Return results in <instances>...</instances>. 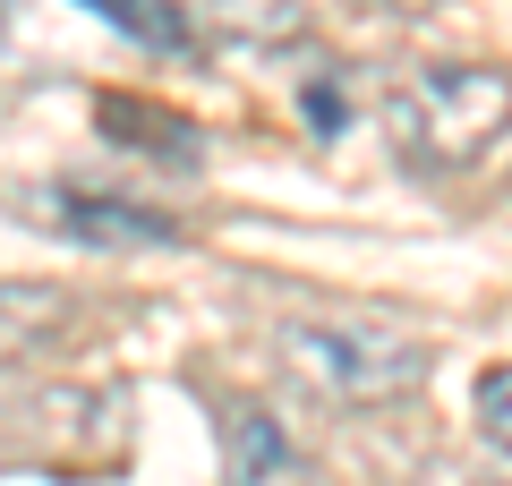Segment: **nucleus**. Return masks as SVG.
I'll return each instance as SVG.
<instances>
[{
	"mask_svg": "<svg viewBox=\"0 0 512 486\" xmlns=\"http://www.w3.org/2000/svg\"><path fill=\"white\" fill-rule=\"evenodd\" d=\"M103 26H120L128 43H146V52H188V18L171 0H86Z\"/></svg>",
	"mask_w": 512,
	"mask_h": 486,
	"instance_id": "6e6552de",
	"label": "nucleus"
},
{
	"mask_svg": "<svg viewBox=\"0 0 512 486\" xmlns=\"http://www.w3.org/2000/svg\"><path fill=\"white\" fill-rule=\"evenodd\" d=\"M43 222L69 239H86V248H163L171 222L146 214V205H120V197H86V188H43Z\"/></svg>",
	"mask_w": 512,
	"mask_h": 486,
	"instance_id": "7ed1b4c3",
	"label": "nucleus"
},
{
	"mask_svg": "<svg viewBox=\"0 0 512 486\" xmlns=\"http://www.w3.org/2000/svg\"><path fill=\"white\" fill-rule=\"evenodd\" d=\"M299 111H308L316 137H342L350 111H359V69H316L308 86H299Z\"/></svg>",
	"mask_w": 512,
	"mask_h": 486,
	"instance_id": "1a4fd4ad",
	"label": "nucleus"
},
{
	"mask_svg": "<svg viewBox=\"0 0 512 486\" xmlns=\"http://www.w3.org/2000/svg\"><path fill=\"white\" fill-rule=\"evenodd\" d=\"M94 120H103L111 137H137V154L197 162V128H188V120H171V111H146V103H128V94H111V103H94Z\"/></svg>",
	"mask_w": 512,
	"mask_h": 486,
	"instance_id": "423d86ee",
	"label": "nucleus"
},
{
	"mask_svg": "<svg viewBox=\"0 0 512 486\" xmlns=\"http://www.w3.org/2000/svg\"><path fill=\"white\" fill-rule=\"evenodd\" d=\"M282 359L308 393L342 401V410H384V401H410L427 384V350L410 333H384V324H359V316L282 324Z\"/></svg>",
	"mask_w": 512,
	"mask_h": 486,
	"instance_id": "f03ea898",
	"label": "nucleus"
},
{
	"mask_svg": "<svg viewBox=\"0 0 512 486\" xmlns=\"http://www.w3.org/2000/svg\"><path fill=\"white\" fill-rule=\"evenodd\" d=\"M77 307L52 299V290H18V282H0V350H43L69 324Z\"/></svg>",
	"mask_w": 512,
	"mask_h": 486,
	"instance_id": "0eeeda50",
	"label": "nucleus"
},
{
	"mask_svg": "<svg viewBox=\"0 0 512 486\" xmlns=\"http://www.w3.org/2000/svg\"><path fill=\"white\" fill-rule=\"evenodd\" d=\"M205 18L231 43H256V52H282V43L308 35V0H205Z\"/></svg>",
	"mask_w": 512,
	"mask_h": 486,
	"instance_id": "39448f33",
	"label": "nucleus"
},
{
	"mask_svg": "<svg viewBox=\"0 0 512 486\" xmlns=\"http://www.w3.org/2000/svg\"><path fill=\"white\" fill-rule=\"evenodd\" d=\"M359 9H402V0H359Z\"/></svg>",
	"mask_w": 512,
	"mask_h": 486,
	"instance_id": "9b49d317",
	"label": "nucleus"
},
{
	"mask_svg": "<svg viewBox=\"0 0 512 486\" xmlns=\"http://www.w3.org/2000/svg\"><path fill=\"white\" fill-rule=\"evenodd\" d=\"M470 418H478V435H487V452H504V461H512V367H487V376H478Z\"/></svg>",
	"mask_w": 512,
	"mask_h": 486,
	"instance_id": "9d476101",
	"label": "nucleus"
},
{
	"mask_svg": "<svg viewBox=\"0 0 512 486\" xmlns=\"http://www.w3.org/2000/svg\"><path fill=\"white\" fill-rule=\"evenodd\" d=\"M384 128L402 145V162L419 171H470L504 145L512 128V69H487V60H444V69H419L393 86L384 103Z\"/></svg>",
	"mask_w": 512,
	"mask_h": 486,
	"instance_id": "f257e3e1",
	"label": "nucleus"
},
{
	"mask_svg": "<svg viewBox=\"0 0 512 486\" xmlns=\"http://www.w3.org/2000/svg\"><path fill=\"white\" fill-rule=\"evenodd\" d=\"M299 469V444L282 435L274 410H222V478L231 486H274Z\"/></svg>",
	"mask_w": 512,
	"mask_h": 486,
	"instance_id": "20e7f679",
	"label": "nucleus"
}]
</instances>
